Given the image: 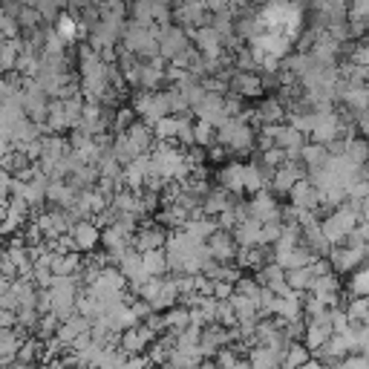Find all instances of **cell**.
Segmentation results:
<instances>
[{
  "label": "cell",
  "instance_id": "obj_1",
  "mask_svg": "<svg viewBox=\"0 0 369 369\" xmlns=\"http://www.w3.org/2000/svg\"><path fill=\"white\" fill-rule=\"evenodd\" d=\"M153 329L150 326H130V329H124V335H121V352L124 355H142L145 349H150V343H153Z\"/></svg>",
  "mask_w": 369,
  "mask_h": 369
},
{
  "label": "cell",
  "instance_id": "obj_2",
  "mask_svg": "<svg viewBox=\"0 0 369 369\" xmlns=\"http://www.w3.org/2000/svg\"><path fill=\"white\" fill-rule=\"evenodd\" d=\"M312 360V352L309 346H300V343H292L283 349V358H280V369H300L303 363Z\"/></svg>",
  "mask_w": 369,
  "mask_h": 369
},
{
  "label": "cell",
  "instance_id": "obj_3",
  "mask_svg": "<svg viewBox=\"0 0 369 369\" xmlns=\"http://www.w3.org/2000/svg\"><path fill=\"white\" fill-rule=\"evenodd\" d=\"M173 343H176L173 338L153 341V343H150V358H148V360H150L153 366H162V363H167V360H170V355H173V349H176Z\"/></svg>",
  "mask_w": 369,
  "mask_h": 369
},
{
  "label": "cell",
  "instance_id": "obj_4",
  "mask_svg": "<svg viewBox=\"0 0 369 369\" xmlns=\"http://www.w3.org/2000/svg\"><path fill=\"white\" fill-rule=\"evenodd\" d=\"M38 358H43V346H38L35 341H29V343H23V346L18 349V358H15V360H21V363H35Z\"/></svg>",
  "mask_w": 369,
  "mask_h": 369
},
{
  "label": "cell",
  "instance_id": "obj_5",
  "mask_svg": "<svg viewBox=\"0 0 369 369\" xmlns=\"http://www.w3.org/2000/svg\"><path fill=\"white\" fill-rule=\"evenodd\" d=\"M188 323H191V314H184V312H170L167 317H165V326H170L173 332H184L188 329Z\"/></svg>",
  "mask_w": 369,
  "mask_h": 369
},
{
  "label": "cell",
  "instance_id": "obj_6",
  "mask_svg": "<svg viewBox=\"0 0 369 369\" xmlns=\"http://www.w3.org/2000/svg\"><path fill=\"white\" fill-rule=\"evenodd\" d=\"M53 332H55V317L40 320V335H53Z\"/></svg>",
  "mask_w": 369,
  "mask_h": 369
},
{
  "label": "cell",
  "instance_id": "obj_7",
  "mask_svg": "<svg viewBox=\"0 0 369 369\" xmlns=\"http://www.w3.org/2000/svg\"><path fill=\"white\" fill-rule=\"evenodd\" d=\"M366 314H369L366 303H355V306H352V312H349V317H366Z\"/></svg>",
  "mask_w": 369,
  "mask_h": 369
},
{
  "label": "cell",
  "instance_id": "obj_8",
  "mask_svg": "<svg viewBox=\"0 0 369 369\" xmlns=\"http://www.w3.org/2000/svg\"><path fill=\"white\" fill-rule=\"evenodd\" d=\"M358 292H369V274H360V280H355Z\"/></svg>",
  "mask_w": 369,
  "mask_h": 369
},
{
  "label": "cell",
  "instance_id": "obj_9",
  "mask_svg": "<svg viewBox=\"0 0 369 369\" xmlns=\"http://www.w3.org/2000/svg\"><path fill=\"white\" fill-rule=\"evenodd\" d=\"M300 369H326V366H323L320 360H314V358H312V360H309V363H303Z\"/></svg>",
  "mask_w": 369,
  "mask_h": 369
},
{
  "label": "cell",
  "instance_id": "obj_10",
  "mask_svg": "<svg viewBox=\"0 0 369 369\" xmlns=\"http://www.w3.org/2000/svg\"><path fill=\"white\" fill-rule=\"evenodd\" d=\"M9 369H35V363H21V360H15V363H9Z\"/></svg>",
  "mask_w": 369,
  "mask_h": 369
}]
</instances>
